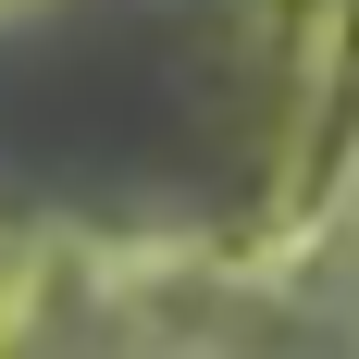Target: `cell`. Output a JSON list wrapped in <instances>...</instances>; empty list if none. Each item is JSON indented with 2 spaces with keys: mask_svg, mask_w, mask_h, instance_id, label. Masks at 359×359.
<instances>
[{
  "mask_svg": "<svg viewBox=\"0 0 359 359\" xmlns=\"http://www.w3.org/2000/svg\"><path fill=\"white\" fill-rule=\"evenodd\" d=\"M211 137V74L137 13L0 25V186L62 211H161Z\"/></svg>",
  "mask_w": 359,
  "mask_h": 359,
  "instance_id": "cell-1",
  "label": "cell"
}]
</instances>
